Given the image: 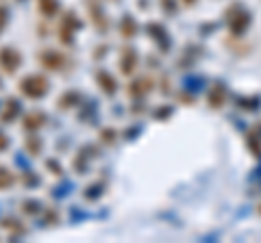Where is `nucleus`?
Segmentation results:
<instances>
[{
  "mask_svg": "<svg viewBox=\"0 0 261 243\" xmlns=\"http://www.w3.org/2000/svg\"><path fill=\"white\" fill-rule=\"evenodd\" d=\"M48 89H50V85H48V78L44 74H29L20 80V94L31 100L44 98L48 94Z\"/></svg>",
  "mask_w": 261,
  "mask_h": 243,
  "instance_id": "1",
  "label": "nucleus"
},
{
  "mask_svg": "<svg viewBox=\"0 0 261 243\" xmlns=\"http://www.w3.org/2000/svg\"><path fill=\"white\" fill-rule=\"evenodd\" d=\"M83 24H81V20L76 18L72 11H65V15L61 18V26H59V42L70 46L72 42H74V31H79Z\"/></svg>",
  "mask_w": 261,
  "mask_h": 243,
  "instance_id": "2",
  "label": "nucleus"
},
{
  "mask_svg": "<svg viewBox=\"0 0 261 243\" xmlns=\"http://www.w3.org/2000/svg\"><path fill=\"white\" fill-rule=\"evenodd\" d=\"M22 66V54L15 50V48H0V68H3L7 74H15L18 68Z\"/></svg>",
  "mask_w": 261,
  "mask_h": 243,
  "instance_id": "3",
  "label": "nucleus"
},
{
  "mask_svg": "<svg viewBox=\"0 0 261 243\" xmlns=\"http://www.w3.org/2000/svg\"><path fill=\"white\" fill-rule=\"evenodd\" d=\"M37 59L42 63V68L50 70V72H59L65 66V56L59 50H53V48H46L44 52H39Z\"/></svg>",
  "mask_w": 261,
  "mask_h": 243,
  "instance_id": "4",
  "label": "nucleus"
},
{
  "mask_svg": "<svg viewBox=\"0 0 261 243\" xmlns=\"http://www.w3.org/2000/svg\"><path fill=\"white\" fill-rule=\"evenodd\" d=\"M87 9H89V15H92V22L98 33H107L109 31V20L107 15H105L100 3H96V0H87Z\"/></svg>",
  "mask_w": 261,
  "mask_h": 243,
  "instance_id": "5",
  "label": "nucleus"
},
{
  "mask_svg": "<svg viewBox=\"0 0 261 243\" xmlns=\"http://www.w3.org/2000/svg\"><path fill=\"white\" fill-rule=\"evenodd\" d=\"M137 68V52L133 48H122V54H120V72L124 76H130Z\"/></svg>",
  "mask_w": 261,
  "mask_h": 243,
  "instance_id": "6",
  "label": "nucleus"
},
{
  "mask_svg": "<svg viewBox=\"0 0 261 243\" xmlns=\"http://www.w3.org/2000/svg\"><path fill=\"white\" fill-rule=\"evenodd\" d=\"M18 113H20V102L15 98H7L3 111H0V122L9 124V122H13L15 117H18Z\"/></svg>",
  "mask_w": 261,
  "mask_h": 243,
  "instance_id": "7",
  "label": "nucleus"
},
{
  "mask_svg": "<svg viewBox=\"0 0 261 243\" xmlns=\"http://www.w3.org/2000/svg\"><path fill=\"white\" fill-rule=\"evenodd\" d=\"M152 89V80L150 78H137L133 83L128 85V96H133V98H142Z\"/></svg>",
  "mask_w": 261,
  "mask_h": 243,
  "instance_id": "8",
  "label": "nucleus"
},
{
  "mask_svg": "<svg viewBox=\"0 0 261 243\" xmlns=\"http://www.w3.org/2000/svg\"><path fill=\"white\" fill-rule=\"evenodd\" d=\"M44 124H46V115L39 113V111L27 113V115H24V122H22L24 131H37V128H42Z\"/></svg>",
  "mask_w": 261,
  "mask_h": 243,
  "instance_id": "9",
  "label": "nucleus"
},
{
  "mask_svg": "<svg viewBox=\"0 0 261 243\" xmlns=\"http://www.w3.org/2000/svg\"><path fill=\"white\" fill-rule=\"evenodd\" d=\"M96 80H98V85H100V89L105 94H116V89H118V83H116V78H113L109 72H105L100 70L96 74Z\"/></svg>",
  "mask_w": 261,
  "mask_h": 243,
  "instance_id": "10",
  "label": "nucleus"
},
{
  "mask_svg": "<svg viewBox=\"0 0 261 243\" xmlns=\"http://www.w3.org/2000/svg\"><path fill=\"white\" fill-rule=\"evenodd\" d=\"M37 9L44 18H55L59 13V0H37Z\"/></svg>",
  "mask_w": 261,
  "mask_h": 243,
  "instance_id": "11",
  "label": "nucleus"
},
{
  "mask_svg": "<svg viewBox=\"0 0 261 243\" xmlns=\"http://www.w3.org/2000/svg\"><path fill=\"white\" fill-rule=\"evenodd\" d=\"M79 100H81V96L76 94V92H68V94H63L59 100H57V107L59 109H72V107H76L79 104Z\"/></svg>",
  "mask_w": 261,
  "mask_h": 243,
  "instance_id": "12",
  "label": "nucleus"
},
{
  "mask_svg": "<svg viewBox=\"0 0 261 243\" xmlns=\"http://www.w3.org/2000/svg\"><path fill=\"white\" fill-rule=\"evenodd\" d=\"M120 33H122V37H133L135 33H137V24H135V20L130 18V15H124L122 18V22H120Z\"/></svg>",
  "mask_w": 261,
  "mask_h": 243,
  "instance_id": "13",
  "label": "nucleus"
},
{
  "mask_svg": "<svg viewBox=\"0 0 261 243\" xmlns=\"http://www.w3.org/2000/svg\"><path fill=\"white\" fill-rule=\"evenodd\" d=\"M13 185H15V176H13V172H11V169H7V167L0 165V189H9V187H13Z\"/></svg>",
  "mask_w": 261,
  "mask_h": 243,
  "instance_id": "14",
  "label": "nucleus"
},
{
  "mask_svg": "<svg viewBox=\"0 0 261 243\" xmlns=\"http://www.w3.org/2000/svg\"><path fill=\"white\" fill-rule=\"evenodd\" d=\"M24 148L29 150V155L37 157L39 150H42V139H39V137H27V141H24Z\"/></svg>",
  "mask_w": 261,
  "mask_h": 243,
  "instance_id": "15",
  "label": "nucleus"
},
{
  "mask_svg": "<svg viewBox=\"0 0 261 243\" xmlns=\"http://www.w3.org/2000/svg\"><path fill=\"white\" fill-rule=\"evenodd\" d=\"M222 98H224V89H222V87L214 89V92H211V96H209L211 107H220V104H222Z\"/></svg>",
  "mask_w": 261,
  "mask_h": 243,
  "instance_id": "16",
  "label": "nucleus"
},
{
  "mask_svg": "<svg viewBox=\"0 0 261 243\" xmlns=\"http://www.w3.org/2000/svg\"><path fill=\"white\" fill-rule=\"evenodd\" d=\"M0 226L7 228V230H13V232H24V226H20L18 220H3V222H0Z\"/></svg>",
  "mask_w": 261,
  "mask_h": 243,
  "instance_id": "17",
  "label": "nucleus"
},
{
  "mask_svg": "<svg viewBox=\"0 0 261 243\" xmlns=\"http://www.w3.org/2000/svg\"><path fill=\"white\" fill-rule=\"evenodd\" d=\"M22 210H24V213H29V215H35V213H39V202H35V200L24 202V204H22Z\"/></svg>",
  "mask_w": 261,
  "mask_h": 243,
  "instance_id": "18",
  "label": "nucleus"
},
{
  "mask_svg": "<svg viewBox=\"0 0 261 243\" xmlns=\"http://www.w3.org/2000/svg\"><path fill=\"white\" fill-rule=\"evenodd\" d=\"M100 139L105 143H113V141H116V131H113V128H102V131H100Z\"/></svg>",
  "mask_w": 261,
  "mask_h": 243,
  "instance_id": "19",
  "label": "nucleus"
},
{
  "mask_svg": "<svg viewBox=\"0 0 261 243\" xmlns=\"http://www.w3.org/2000/svg\"><path fill=\"white\" fill-rule=\"evenodd\" d=\"M7 22H9V11H7V7L0 5V33H3V28L7 26Z\"/></svg>",
  "mask_w": 261,
  "mask_h": 243,
  "instance_id": "20",
  "label": "nucleus"
},
{
  "mask_svg": "<svg viewBox=\"0 0 261 243\" xmlns=\"http://www.w3.org/2000/svg\"><path fill=\"white\" fill-rule=\"evenodd\" d=\"M7 145H9V139H7V135L0 131V152L3 150H7Z\"/></svg>",
  "mask_w": 261,
  "mask_h": 243,
  "instance_id": "21",
  "label": "nucleus"
},
{
  "mask_svg": "<svg viewBox=\"0 0 261 243\" xmlns=\"http://www.w3.org/2000/svg\"><path fill=\"white\" fill-rule=\"evenodd\" d=\"M48 167H50V169H53V174H55V176H59V174L63 172V169H61L59 165H57V163H55V161H48Z\"/></svg>",
  "mask_w": 261,
  "mask_h": 243,
  "instance_id": "22",
  "label": "nucleus"
},
{
  "mask_svg": "<svg viewBox=\"0 0 261 243\" xmlns=\"http://www.w3.org/2000/svg\"><path fill=\"white\" fill-rule=\"evenodd\" d=\"M183 3H185V5H194V3H196V0H183Z\"/></svg>",
  "mask_w": 261,
  "mask_h": 243,
  "instance_id": "23",
  "label": "nucleus"
}]
</instances>
